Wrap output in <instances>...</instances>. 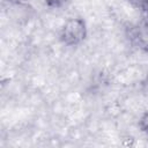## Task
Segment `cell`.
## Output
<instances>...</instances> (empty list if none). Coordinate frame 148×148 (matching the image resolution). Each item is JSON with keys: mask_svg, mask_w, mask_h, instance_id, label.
Returning a JSON list of instances; mask_svg holds the SVG:
<instances>
[{"mask_svg": "<svg viewBox=\"0 0 148 148\" xmlns=\"http://www.w3.org/2000/svg\"><path fill=\"white\" fill-rule=\"evenodd\" d=\"M87 35L88 30L84 20L81 17H72L62 24L59 32V38L66 46H76L83 43Z\"/></svg>", "mask_w": 148, "mask_h": 148, "instance_id": "obj_1", "label": "cell"}, {"mask_svg": "<svg viewBox=\"0 0 148 148\" xmlns=\"http://www.w3.org/2000/svg\"><path fill=\"white\" fill-rule=\"evenodd\" d=\"M8 5H9L8 15L16 23H25L34 15V8L25 2L8 3Z\"/></svg>", "mask_w": 148, "mask_h": 148, "instance_id": "obj_2", "label": "cell"}, {"mask_svg": "<svg viewBox=\"0 0 148 148\" xmlns=\"http://www.w3.org/2000/svg\"><path fill=\"white\" fill-rule=\"evenodd\" d=\"M132 38L141 50L148 52V14H145L141 22L133 29Z\"/></svg>", "mask_w": 148, "mask_h": 148, "instance_id": "obj_3", "label": "cell"}, {"mask_svg": "<svg viewBox=\"0 0 148 148\" xmlns=\"http://www.w3.org/2000/svg\"><path fill=\"white\" fill-rule=\"evenodd\" d=\"M139 127H140L141 131L148 133V111L145 112V113L141 116V118H140V120H139Z\"/></svg>", "mask_w": 148, "mask_h": 148, "instance_id": "obj_4", "label": "cell"}, {"mask_svg": "<svg viewBox=\"0 0 148 148\" xmlns=\"http://www.w3.org/2000/svg\"><path fill=\"white\" fill-rule=\"evenodd\" d=\"M67 1H68V0H45L46 6H47L49 8H52V9L62 7Z\"/></svg>", "mask_w": 148, "mask_h": 148, "instance_id": "obj_5", "label": "cell"}, {"mask_svg": "<svg viewBox=\"0 0 148 148\" xmlns=\"http://www.w3.org/2000/svg\"><path fill=\"white\" fill-rule=\"evenodd\" d=\"M141 86H142V89H143V91L148 94V74H147V75H146V77L142 80V83H141Z\"/></svg>", "mask_w": 148, "mask_h": 148, "instance_id": "obj_6", "label": "cell"}, {"mask_svg": "<svg viewBox=\"0 0 148 148\" xmlns=\"http://www.w3.org/2000/svg\"><path fill=\"white\" fill-rule=\"evenodd\" d=\"M131 5H133L134 7H138V8H140L141 7V5H142V1L143 0H127Z\"/></svg>", "mask_w": 148, "mask_h": 148, "instance_id": "obj_7", "label": "cell"}, {"mask_svg": "<svg viewBox=\"0 0 148 148\" xmlns=\"http://www.w3.org/2000/svg\"><path fill=\"white\" fill-rule=\"evenodd\" d=\"M140 9H142L145 12V14H148V0H143L142 1V5H141Z\"/></svg>", "mask_w": 148, "mask_h": 148, "instance_id": "obj_8", "label": "cell"}, {"mask_svg": "<svg viewBox=\"0 0 148 148\" xmlns=\"http://www.w3.org/2000/svg\"><path fill=\"white\" fill-rule=\"evenodd\" d=\"M8 3H20V2H25L27 0H6Z\"/></svg>", "mask_w": 148, "mask_h": 148, "instance_id": "obj_9", "label": "cell"}, {"mask_svg": "<svg viewBox=\"0 0 148 148\" xmlns=\"http://www.w3.org/2000/svg\"><path fill=\"white\" fill-rule=\"evenodd\" d=\"M147 135H148V133H147Z\"/></svg>", "mask_w": 148, "mask_h": 148, "instance_id": "obj_10", "label": "cell"}]
</instances>
